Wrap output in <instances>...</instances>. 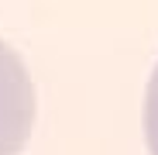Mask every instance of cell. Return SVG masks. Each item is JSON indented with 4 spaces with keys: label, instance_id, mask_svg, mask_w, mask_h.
I'll list each match as a JSON object with an SVG mask.
<instances>
[{
    "label": "cell",
    "instance_id": "1",
    "mask_svg": "<svg viewBox=\"0 0 158 155\" xmlns=\"http://www.w3.org/2000/svg\"><path fill=\"white\" fill-rule=\"evenodd\" d=\"M38 97L21 55L0 41V155H21L35 127Z\"/></svg>",
    "mask_w": 158,
    "mask_h": 155
},
{
    "label": "cell",
    "instance_id": "2",
    "mask_svg": "<svg viewBox=\"0 0 158 155\" xmlns=\"http://www.w3.org/2000/svg\"><path fill=\"white\" fill-rule=\"evenodd\" d=\"M144 141L148 152L158 155V66L148 80V93H144Z\"/></svg>",
    "mask_w": 158,
    "mask_h": 155
}]
</instances>
